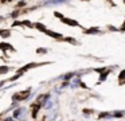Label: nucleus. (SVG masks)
<instances>
[{"label":"nucleus","instance_id":"2","mask_svg":"<svg viewBox=\"0 0 125 121\" xmlns=\"http://www.w3.org/2000/svg\"><path fill=\"white\" fill-rule=\"evenodd\" d=\"M0 50H15L10 43H0Z\"/></svg>","mask_w":125,"mask_h":121},{"label":"nucleus","instance_id":"5","mask_svg":"<svg viewBox=\"0 0 125 121\" xmlns=\"http://www.w3.org/2000/svg\"><path fill=\"white\" fill-rule=\"evenodd\" d=\"M10 35H11V32L8 30H0V36L1 38H8Z\"/></svg>","mask_w":125,"mask_h":121},{"label":"nucleus","instance_id":"10","mask_svg":"<svg viewBox=\"0 0 125 121\" xmlns=\"http://www.w3.org/2000/svg\"><path fill=\"white\" fill-rule=\"evenodd\" d=\"M18 5H19V7H23V5H26V3L24 1H19V3H18Z\"/></svg>","mask_w":125,"mask_h":121},{"label":"nucleus","instance_id":"7","mask_svg":"<svg viewBox=\"0 0 125 121\" xmlns=\"http://www.w3.org/2000/svg\"><path fill=\"white\" fill-rule=\"evenodd\" d=\"M35 27L39 30V31H43V32H46V31H47V30H46V27H44L43 24H41V23H36V24H35Z\"/></svg>","mask_w":125,"mask_h":121},{"label":"nucleus","instance_id":"9","mask_svg":"<svg viewBox=\"0 0 125 121\" xmlns=\"http://www.w3.org/2000/svg\"><path fill=\"white\" fill-rule=\"evenodd\" d=\"M20 113H22V110L16 109V110H15V113H14V116H15V117H18V116H20Z\"/></svg>","mask_w":125,"mask_h":121},{"label":"nucleus","instance_id":"4","mask_svg":"<svg viewBox=\"0 0 125 121\" xmlns=\"http://www.w3.org/2000/svg\"><path fill=\"white\" fill-rule=\"evenodd\" d=\"M46 34H47V35H50V36H52V38H57V39L62 38V35H61V34H58V32H54V31H49V30L46 31Z\"/></svg>","mask_w":125,"mask_h":121},{"label":"nucleus","instance_id":"1","mask_svg":"<svg viewBox=\"0 0 125 121\" xmlns=\"http://www.w3.org/2000/svg\"><path fill=\"white\" fill-rule=\"evenodd\" d=\"M62 22H63V23H67V24H70V26H73V27H77V26H79V24L77 23L75 20H71V19H66V18H62Z\"/></svg>","mask_w":125,"mask_h":121},{"label":"nucleus","instance_id":"8","mask_svg":"<svg viewBox=\"0 0 125 121\" xmlns=\"http://www.w3.org/2000/svg\"><path fill=\"white\" fill-rule=\"evenodd\" d=\"M87 34H97V32H100V30L98 28H92V30H86Z\"/></svg>","mask_w":125,"mask_h":121},{"label":"nucleus","instance_id":"3","mask_svg":"<svg viewBox=\"0 0 125 121\" xmlns=\"http://www.w3.org/2000/svg\"><path fill=\"white\" fill-rule=\"evenodd\" d=\"M69 0H50L46 3V5H52V4H61V3H66Z\"/></svg>","mask_w":125,"mask_h":121},{"label":"nucleus","instance_id":"6","mask_svg":"<svg viewBox=\"0 0 125 121\" xmlns=\"http://www.w3.org/2000/svg\"><path fill=\"white\" fill-rule=\"evenodd\" d=\"M10 70H11V67H8V66H1V67H0V74H4V73H8Z\"/></svg>","mask_w":125,"mask_h":121}]
</instances>
